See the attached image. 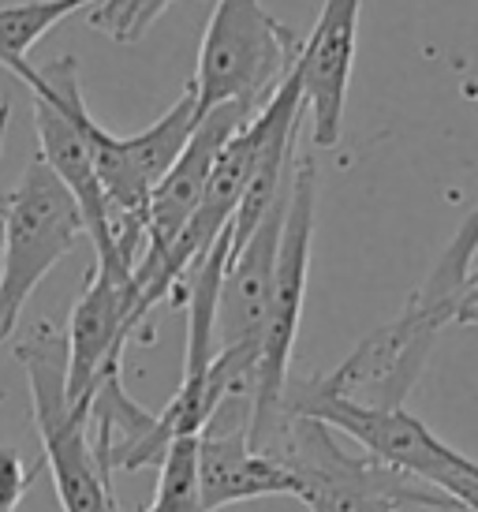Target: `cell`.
<instances>
[{
  "label": "cell",
  "mask_w": 478,
  "mask_h": 512,
  "mask_svg": "<svg viewBox=\"0 0 478 512\" xmlns=\"http://www.w3.org/2000/svg\"><path fill=\"white\" fill-rule=\"evenodd\" d=\"M94 4L98 0H30V4L0 8V68L12 72L60 19L75 15L79 8H94Z\"/></svg>",
  "instance_id": "14"
},
{
  "label": "cell",
  "mask_w": 478,
  "mask_h": 512,
  "mask_svg": "<svg viewBox=\"0 0 478 512\" xmlns=\"http://www.w3.org/2000/svg\"><path fill=\"white\" fill-rule=\"evenodd\" d=\"M86 236L71 191L42 157H30L0 214V341L19 326V314L60 258Z\"/></svg>",
  "instance_id": "6"
},
{
  "label": "cell",
  "mask_w": 478,
  "mask_h": 512,
  "mask_svg": "<svg viewBox=\"0 0 478 512\" xmlns=\"http://www.w3.org/2000/svg\"><path fill=\"white\" fill-rule=\"evenodd\" d=\"M172 0H98L90 8V27L105 30L113 42L131 45L154 27Z\"/></svg>",
  "instance_id": "15"
},
{
  "label": "cell",
  "mask_w": 478,
  "mask_h": 512,
  "mask_svg": "<svg viewBox=\"0 0 478 512\" xmlns=\"http://www.w3.org/2000/svg\"><path fill=\"white\" fill-rule=\"evenodd\" d=\"M30 382V412L42 438V464L53 475L60 512H120L109 464L98 456L90 408L68 400V344L53 326H38L15 344Z\"/></svg>",
  "instance_id": "2"
},
{
  "label": "cell",
  "mask_w": 478,
  "mask_h": 512,
  "mask_svg": "<svg viewBox=\"0 0 478 512\" xmlns=\"http://www.w3.org/2000/svg\"><path fill=\"white\" fill-rule=\"evenodd\" d=\"M478 255V206L464 217L460 232L452 236V243L445 247V255L437 258V266L430 270L426 285L411 296V303L430 307V311H445L456 318V307L464 299L467 285H471V262Z\"/></svg>",
  "instance_id": "13"
},
{
  "label": "cell",
  "mask_w": 478,
  "mask_h": 512,
  "mask_svg": "<svg viewBox=\"0 0 478 512\" xmlns=\"http://www.w3.org/2000/svg\"><path fill=\"white\" fill-rule=\"evenodd\" d=\"M12 75L30 90L34 101V128H38V146L42 161L57 172V180L71 191L86 225V236L98 251L101 270L131 273L113 240V217H109V199L101 191L98 169H94V150H90V120L94 113L86 109L83 86H79V60L60 57L53 64L30 68L27 60L15 64Z\"/></svg>",
  "instance_id": "3"
},
{
  "label": "cell",
  "mask_w": 478,
  "mask_h": 512,
  "mask_svg": "<svg viewBox=\"0 0 478 512\" xmlns=\"http://www.w3.org/2000/svg\"><path fill=\"white\" fill-rule=\"evenodd\" d=\"M8 116H12V101L4 98V101H0V146H4V131H8ZM4 202H8V195L0 191V214H4Z\"/></svg>",
  "instance_id": "17"
},
{
  "label": "cell",
  "mask_w": 478,
  "mask_h": 512,
  "mask_svg": "<svg viewBox=\"0 0 478 512\" xmlns=\"http://www.w3.org/2000/svg\"><path fill=\"white\" fill-rule=\"evenodd\" d=\"M296 498V486L288 471L258 453L247 438V419H236L228 427H210L198 434V505L202 512H221L236 501Z\"/></svg>",
  "instance_id": "12"
},
{
  "label": "cell",
  "mask_w": 478,
  "mask_h": 512,
  "mask_svg": "<svg viewBox=\"0 0 478 512\" xmlns=\"http://www.w3.org/2000/svg\"><path fill=\"white\" fill-rule=\"evenodd\" d=\"M135 285L131 273H109L94 266L68 322V400L90 408L94 385L120 363L127 337L135 333Z\"/></svg>",
  "instance_id": "10"
},
{
  "label": "cell",
  "mask_w": 478,
  "mask_h": 512,
  "mask_svg": "<svg viewBox=\"0 0 478 512\" xmlns=\"http://www.w3.org/2000/svg\"><path fill=\"white\" fill-rule=\"evenodd\" d=\"M45 464H23V456L15 453L12 445H4L0 441V512H15L19 509V501L27 494L34 479L42 475Z\"/></svg>",
  "instance_id": "16"
},
{
  "label": "cell",
  "mask_w": 478,
  "mask_h": 512,
  "mask_svg": "<svg viewBox=\"0 0 478 512\" xmlns=\"http://www.w3.org/2000/svg\"><path fill=\"white\" fill-rule=\"evenodd\" d=\"M299 49L303 42L262 8V0H213L191 79L198 120L232 101L262 105L296 68Z\"/></svg>",
  "instance_id": "5"
},
{
  "label": "cell",
  "mask_w": 478,
  "mask_h": 512,
  "mask_svg": "<svg viewBox=\"0 0 478 512\" xmlns=\"http://www.w3.org/2000/svg\"><path fill=\"white\" fill-rule=\"evenodd\" d=\"M359 12L363 0H325L318 23L299 49L296 75L303 90L310 150H333L344 135L348 86L359 53Z\"/></svg>",
  "instance_id": "9"
},
{
  "label": "cell",
  "mask_w": 478,
  "mask_h": 512,
  "mask_svg": "<svg viewBox=\"0 0 478 512\" xmlns=\"http://www.w3.org/2000/svg\"><path fill=\"white\" fill-rule=\"evenodd\" d=\"M445 322H452V314L408 303L400 318L374 329L337 370L314 378V385L322 393L355 400L366 408H385V412L404 408Z\"/></svg>",
  "instance_id": "7"
},
{
  "label": "cell",
  "mask_w": 478,
  "mask_h": 512,
  "mask_svg": "<svg viewBox=\"0 0 478 512\" xmlns=\"http://www.w3.org/2000/svg\"><path fill=\"white\" fill-rule=\"evenodd\" d=\"M314 206H318V161L314 150L296 154L292 161V184H288V214H284L281 255L273 296L258 337V363H254V397L247 415V434H262L284 412V389H288V363L296 352L303 303H307L310 277V243H314Z\"/></svg>",
  "instance_id": "4"
},
{
  "label": "cell",
  "mask_w": 478,
  "mask_h": 512,
  "mask_svg": "<svg viewBox=\"0 0 478 512\" xmlns=\"http://www.w3.org/2000/svg\"><path fill=\"white\" fill-rule=\"evenodd\" d=\"M456 322L475 326V322H478V299H471V303H460V307H456Z\"/></svg>",
  "instance_id": "18"
},
{
  "label": "cell",
  "mask_w": 478,
  "mask_h": 512,
  "mask_svg": "<svg viewBox=\"0 0 478 512\" xmlns=\"http://www.w3.org/2000/svg\"><path fill=\"white\" fill-rule=\"evenodd\" d=\"M262 105H247V101H232V105H217L213 113H206L198 120L195 135L187 139L183 154L176 157V165L169 169V176L154 187L150 195V210H146V243L142 255L131 270V285H135V299L139 288L154 277V270L161 266V258L172 251V243L180 240V232L187 228V221L195 217V210L202 206L206 184L217 154L225 150V143L236 135L239 124H247Z\"/></svg>",
  "instance_id": "8"
},
{
  "label": "cell",
  "mask_w": 478,
  "mask_h": 512,
  "mask_svg": "<svg viewBox=\"0 0 478 512\" xmlns=\"http://www.w3.org/2000/svg\"><path fill=\"white\" fill-rule=\"evenodd\" d=\"M284 214H288V187L269 206V214L254 225L251 236L239 247H228V266L221 277V296H217V329H213L217 352L247 348L258 356V337H262L273 277H277Z\"/></svg>",
  "instance_id": "11"
},
{
  "label": "cell",
  "mask_w": 478,
  "mask_h": 512,
  "mask_svg": "<svg viewBox=\"0 0 478 512\" xmlns=\"http://www.w3.org/2000/svg\"><path fill=\"white\" fill-rule=\"evenodd\" d=\"M247 438L258 453H266L288 471L296 498L310 512H460L456 501L419 483L408 471L389 468L370 453H348L337 430L325 427L322 419L281 412L273 427Z\"/></svg>",
  "instance_id": "1"
}]
</instances>
